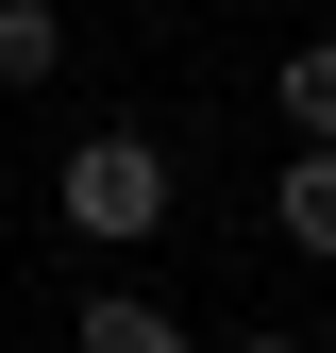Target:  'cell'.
<instances>
[{
    "label": "cell",
    "instance_id": "cell-5",
    "mask_svg": "<svg viewBox=\"0 0 336 353\" xmlns=\"http://www.w3.org/2000/svg\"><path fill=\"white\" fill-rule=\"evenodd\" d=\"M67 68V17H51V0H0V84H51Z\"/></svg>",
    "mask_w": 336,
    "mask_h": 353
},
{
    "label": "cell",
    "instance_id": "cell-6",
    "mask_svg": "<svg viewBox=\"0 0 336 353\" xmlns=\"http://www.w3.org/2000/svg\"><path fill=\"white\" fill-rule=\"evenodd\" d=\"M235 353H303V336H286V320H269V336H235Z\"/></svg>",
    "mask_w": 336,
    "mask_h": 353
},
{
    "label": "cell",
    "instance_id": "cell-4",
    "mask_svg": "<svg viewBox=\"0 0 336 353\" xmlns=\"http://www.w3.org/2000/svg\"><path fill=\"white\" fill-rule=\"evenodd\" d=\"M269 101H286V135H336V34H303V51L269 68Z\"/></svg>",
    "mask_w": 336,
    "mask_h": 353
},
{
    "label": "cell",
    "instance_id": "cell-1",
    "mask_svg": "<svg viewBox=\"0 0 336 353\" xmlns=\"http://www.w3.org/2000/svg\"><path fill=\"white\" fill-rule=\"evenodd\" d=\"M168 185H185V168H168L151 135H84L51 168V219H67L84 252H135V236H168Z\"/></svg>",
    "mask_w": 336,
    "mask_h": 353
},
{
    "label": "cell",
    "instance_id": "cell-2",
    "mask_svg": "<svg viewBox=\"0 0 336 353\" xmlns=\"http://www.w3.org/2000/svg\"><path fill=\"white\" fill-rule=\"evenodd\" d=\"M269 236L303 252V270H336V135H286V168H269Z\"/></svg>",
    "mask_w": 336,
    "mask_h": 353
},
{
    "label": "cell",
    "instance_id": "cell-3",
    "mask_svg": "<svg viewBox=\"0 0 336 353\" xmlns=\"http://www.w3.org/2000/svg\"><path fill=\"white\" fill-rule=\"evenodd\" d=\"M84 353H202L185 336V303H151V286H84V320H67Z\"/></svg>",
    "mask_w": 336,
    "mask_h": 353
}]
</instances>
